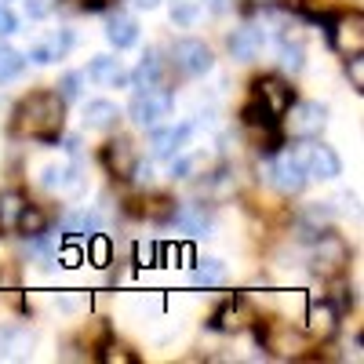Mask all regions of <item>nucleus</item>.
<instances>
[{"instance_id":"1","label":"nucleus","mask_w":364,"mask_h":364,"mask_svg":"<svg viewBox=\"0 0 364 364\" xmlns=\"http://www.w3.org/2000/svg\"><path fill=\"white\" fill-rule=\"evenodd\" d=\"M66 128V102L58 91H33L15 109V135L37 139V142H58Z\"/></svg>"},{"instance_id":"2","label":"nucleus","mask_w":364,"mask_h":364,"mask_svg":"<svg viewBox=\"0 0 364 364\" xmlns=\"http://www.w3.org/2000/svg\"><path fill=\"white\" fill-rule=\"evenodd\" d=\"M291 157L302 164L306 178H339L343 175V161L331 146L324 142H314V139H302V146L291 149Z\"/></svg>"},{"instance_id":"3","label":"nucleus","mask_w":364,"mask_h":364,"mask_svg":"<svg viewBox=\"0 0 364 364\" xmlns=\"http://www.w3.org/2000/svg\"><path fill=\"white\" fill-rule=\"evenodd\" d=\"M171 109H175V99H171L168 87H146V91H139V95L132 99L128 117L135 120L139 128H157L164 117H171Z\"/></svg>"},{"instance_id":"4","label":"nucleus","mask_w":364,"mask_h":364,"mask_svg":"<svg viewBox=\"0 0 364 364\" xmlns=\"http://www.w3.org/2000/svg\"><path fill=\"white\" fill-rule=\"evenodd\" d=\"M171 63H175L178 73H186V77H204V73H211V66H215V55H211V48L204 41L182 37L171 48Z\"/></svg>"},{"instance_id":"5","label":"nucleus","mask_w":364,"mask_h":364,"mask_svg":"<svg viewBox=\"0 0 364 364\" xmlns=\"http://www.w3.org/2000/svg\"><path fill=\"white\" fill-rule=\"evenodd\" d=\"M288 135L291 139H317L328 124V109L321 102H291L288 109Z\"/></svg>"},{"instance_id":"6","label":"nucleus","mask_w":364,"mask_h":364,"mask_svg":"<svg viewBox=\"0 0 364 364\" xmlns=\"http://www.w3.org/2000/svg\"><path fill=\"white\" fill-rule=\"evenodd\" d=\"M350 262V248H346V240L343 237H317V245H314V255H310V266L314 273H321V277H336V273H343Z\"/></svg>"},{"instance_id":"7","label":"nucleus","mask_w":364,"mask_h":364,"mask_svg":"<svg viewBox=\"0 0 364 364\" xmlns=\"http://www.w3.org/2000/svg\"><path fill=\"white\" fill-rule=\"evenodd\" d=\"M102 164L113 178H135L139 171V154H135V146L128 139H109L102 146Z\"/></svg>"},{"instance_id":"8","label":"nucleus","mask_w":364,"mask_h":364,"mask_svg":"<svg viewBox=\"0 0 364 364\" xmlns=\"http://www.w3.org/2000/svg\"><path fill=\"white\" fill-rule=\"evenodd\" d=\"M331 48L343 51L346 58L364 51V18H360L357 11H353V15H343V18L331 22Z\"/></svg>"},{"instance_id":"9","label":"nucleus","mask_w":364,"mask_h":364,"mask_svg":"<svg viewBox=\"0 0 364 364\" xmlns=\"http://www.w3.org/2000/svg\"><path fill=\"white\" fill-rule=\"evenodd\" d=\"M255 99L281 120L284 109L295 102V91H291V84H284L281 77H262V80H255Z\"/></svg>"},{"instance_id":"10","label":"nucleus","mask_w":364,"mask_h":364,"mask_svg":"<svg viewBox=\"0 0 364 364\" xmlns=\"http://www.w3.org/2000/svg\"><path fill=\"white\" fill-rule=\"evenodd\" d=\"M226 48H230V55L237 58V63H255V58L262 55V48H266V29L240 26V29H233V33H230Z\"/></svg>"},{"instance_id":"11","label":"nucleus","mask_w":364,"mask_h":364,"mask_svg":"<svg viewBox=\"0 0 364 364\" xmlns=\"http://www.w3.org/2000/svg\"><path fill=\"white\" fill-rule=\"evenodd\" d=\"M84 80L99 84V87H124V84H128V73H124V66H120V58H113V55H95V58L87 63V70H84Z\"/></svg>"},{"instance_id":"12","label":"nucleus","mask_w":364,"mask_h":364,"mask_svg":"<svg viewBox=\"0 0 364 364\" xmlns=\"http://www.w3.org/2000/svg\"><path fill=\"white\" fill-rule=\"evenodd\" d=\"M269 178H273V186H277L281 193H299L302 186H306V171H302V164L291 157V149H288V154H281L277 161H273Z\"/></svg>"},{"instance_id":"13","label":"nucleus","mask_w":364,"mask_h":364,"mask_svg":"<svg viewBox=\"0 0 364 364\" xmlns=\"http://www.w3.org/2000/svg\"><path fill=\"white\" fill-rule=\"evenodd\" d=\"M255 321V314H252V306L245 299H230V302H223V306L215 310V317H211V328L215 331H245L248 324Z\"/></svg>"},{"instance_id":"14","label":"nucleus","mask_w":364,"mask_h":364,"mask_svg":"<svg viewBox=\"0 0 364 364\" xmlns=\"http://www.w3.org/2000/svg\"><path fill=\"white\" fill-rule=\"evenodd\" d=\"M190 139H193V124H171V128L154 132L149 149H154V157H175V154H182V146Z\"/></svg>"},{"instance_id":"15","label":"nucleus","mask_w":364,"mask_h":364,"mask_svg":"<svg viewBox=\"0 0 364 364\" xmlns=\"http://www.w3.org/2000/svg\"><path fill=\"white\" fill-rule=\"evenodd\" d=\"M70 48H73V33H70V29H58V33H51L48 41H41V44L29 48V58H33L37 66H51V63H58V58H63Z\"/></svg>"},{"instance_id":"16","label":"nucleus","mask_w":364,"mask_h":364,"mask_svg":"<svg viewBox=\"0 0 364 364\" xmlns=\"http://www.w3.org/2000/svg\"><path fill=\"white\" fill-rule=\"evenodd\" d=\"M106 41L117 48V51H124V48H135L139 44V22L124 11H117L106 18Z\"/></svg>"},{"instance_id":"17","label":"nucleus","mask_w":364,"mask_h":364,"mask_svg":"<svg viewBox=\"0 0 364 364\" xmlns=\"http://www.w3.org/2000/svg\"><path fill=\"white\" fill-rule=\"evenodd\" d=\"M41 186L51 193H70L80 190V168L77 164H48L41 171Z\"/></svg>"},{"instance_id":"18","label":"nucleus","mask_w":364,"mask_h":364,"mask_svg":"<svg viewBox=\"0 0 364 364\" xmlns=\"http://www.w3.org/2000/svg\"><path fill=\"white\" fill-rule=\"evenodd\" d=\"M117 120H120V106L109 102V99H91V102L84 106V124H87V128H95V132L113 128Z\"/></svg>"},{"instance_id":"19","label":"nucleus","mask_w":364,"mask_h":364,"mask_svg":"<svg viewBox=\"0 0 364 364\" xmlns=\"http://www.w3.org/2000/svg\"><path fill=\"white\" fill-rule=\"evenodd\" d=\"M208 171H211V154H204V149L171 157V178H197V175H208Z\"/></svg>"},{"instance_id":"20","label":"nucleus","mask_w":364,"mask_h":364,"mask_svg":"<svg viewBox=\"0 0 364 364\" xmlns=\"http://www.w3.org/2000/svg\"><path fill=\"white\" fill-rule=\"evenodd\" d=\"M306 328H310V336H321L328 339L331 331L339 328V310L331 306V302H314L310 314H306Z\"/></svg>"},{"instance_id":"21","label":"nucleus","mask_w":364,"mask_h":364,"mask_svg":"<svg viewBox=\"0 0 364 364\" xmlns=\"http://www.w3.org/2000/svg\"><path fill=\"white\" fill-rule=\"evenodd\" d=\"M132 80H135L139 91H146V87H164V58H161L157 51H146Z\"/></svg>"},{"instance_id":"22","label":"nucleus","mask_w":364,"mask_h":364,"mask_svg":"<svg viewBox=\"0 0 364 364\" xmlns=\"http://www.w3.org/2000/svg\"><path fill=\"white\" fill-rule=\"evenodd\" d=\"M171 223H175L182 233H208V230H211V215H208L204 208H197V204L175 208V211H171Z\"/></svg>"},{"instance_id":"23","label":"nucleus","mask_w":364,"mask_h":364,"mask_svg":"<svg viewBox=\"0 0 364 364\" xmlns=\"http://www.w3.org/2000/svg\"><path fill=\"white\" fill-rule=\"evenodd\" d=\"M58 230L66 237H91V233L102 230V219H99V211H70Z\"/></svg>"},{"instance_id":"24","label":"nucleus","mask_w":364,"mask_h":364,"mask_svg":"<svg viewBox=\"0 0 364 364\" xmlns=\"http://www.w3.org/2000/svg\"><path fill=\"white\" fill-rule=\"evenodd\" d=\"M226 262L223 259H200L197 266H193V284L197 288H223L226 284Z\"/></svg>"},{"instance_id":"25","label":"nucleus","mask_w":364,"mask_h":364,"mask_svg":"<svg viewBox=\"0 0 364 364\" xmlns=\"http://www.w3.org/2000/svg\"><path fill=\"white\" fill-rule=\"evenodd\" d=\"M259 343H266L269 350H281V353H295V350H302V339L295 336L288 324H273L269 331L259 328Z\"/></svg>"},{"instance_id":"26","label":"nucleus","mask_w":364,"mask_h":364,"mask_svg":"<svg viewBox=\"0 0 364 364\" xmlns=\"http://www.w3.org/2000/svg\"><path fill=\"white\" fill-rule=\"evenodd\" d=\"M22 70H26V55H22V51H15L11 44L0 41V84L15 80Z\"/></svg>"},{"instance_id":"27","label":"nucleus","mask_w":364,"mask_h":364,"mask_svg":"<svg viewBox=\"0 0 364 364\" xmlns=\"http://www.w3.org/2000/svg\"><path fill=\"white\" fill-rule=\"evenodd\" d=\"M15 230H18L22 237H33V233L48 230V215H44L41 208H33V204H22L18 219H15Z\"/></svg>"},{"instance_id":"28","label":"nucleus","mask_w":364,"mask_h":364,"mask_svg":"<svg viewBox=\"0 0 364 364\" xmlns=\"http://www.w3.org/2000/svg\"><path fill=\"white\" fill-rule=\"evenodd\" d=\"M281 66L288 73H299L302 66H306V48H302V41H281Z\"/></svg>"},{"instance_id":"29","label":"nucleus","mask_w":364,"mask_h":364,"mask_svg":"<svg viewBox=\"0 0 364 364\" xmlns=\"http://www.w3.org/2000/svg\"><path fill=\"white\" fill-rule=\"evenodd\" d=\"M240 117H245V124H248V128H266V132H273V124H277V117H273L259 99H255V102H248L245 109H240Z\"/></svg>"},{"instance_id":"30","label":"nucleus","mask_w":364,"mask_h":364,"mask_svg":"<svg viewBox=\"0 0 364 364\" xmlns=\"http://www.w3.org/2000/svg\"><path fill=\"white\" fill-rule=\"evenodd\" d=\"M197 18H200V0H175L171 4L175 26H197Z\"/></svg>"},{"instance_id":"31","label":"nucleus","mask_w":364,"mask_h":364,"mask_svg":"<svg viewBox=\"0 0 364 364\" xmlns=\"http://www.w3.org/2000/svg\"><path fill=\"white\" fill-rule=\"evenodd\" d=\"M99 360H102V364H139V357H135V353H132L128 346H117V343L102 346Z\"/></svg>"},{"instance_id":"32","label":"nucleus","mask_w":364,"mask_h":364,"mask_svg":"<svg viewBox=\"0 0 364 364\" xmlns=\"http://www.w3.org/2000/svg\"><path fill=\"white\" fill-rule=\"evenodd\" d=\"M18 211H22V197L18 193H4L0 197V226H15Z\"/></svg>"},{"instance_id":"33","label":"nucleus","mask_w":364,"mask_h":364,"mask_svg":"<svg viewBox=\"0 0 364 364\" xmlns=\"http://www.w3.org/2000/svg\"><path fill=\"white\" fill-rule=\"evenodd\" d=\"M91 262L95 266H109V237H102V230L99 233H91Z\"/></svg>"},{"instance_id":"34","label":"nucleus","mask_w":364,"mask_h":364,"mask_svg":"<svg viewBox=\"0 0 364 364\" xmlns=\"http://www.w3.org/2000/svg\"><path fill=\"white\" fill-rule=\"evenodd\" d=\"M80 84H84V73H66L63 80H58V95H63V102L80 99Z\"/></svg>"},{"instance_id":"35","label":"nucleus","mask_w":364,"mask_h":364,"mask_svg":"<svg viewBox=\"0 0 364 364\" xmlns=\"http://www.w3.org/2000/svg\"><path fill=\"white\" fill-rule=\"evenodd\" d=\"M346 73H350V84H353L357 91H364V58H360V55H350V58H346Z\"/></svg>"},{"instance_id":"36","label":"nucleus","mask_w":364,"mask_h":364,"mask_svg":"<svg viewBox=\"0 0 364 364\" xmlns=\"http://www.w3.org/2000/svg\"><path fill=\"white\" fill-rule=\"evenodd\" d=\"M55 4L58 0H26V15L29 18H48L55 11Z\"/></svg>"},{"instance_id":"37","label":"nucleus","mask_w":364,"mask_h":364,"mask_svg":"<svg viewBox=\"0 0 364 364\" xmlns=\"http://www.w3.org/2000/svg\"><path fill=\"white\" fill-rule=\"evenodd\" d=\"M15 29H18V18H15L4 4H0V37H11Z\"/></svg>"},{"instance_id":"38","label":"nucleus","mask_w":364,"mask_h":364,"mask_svg":"<svg viewBox=\"0 0 364 364\" xmlns=\"http://www.w3.org/2000/svg\"><path fill=\"white\" fill-rule=\"evenodd\" d=\"M233 4V0H204V8H211V11H226Z\"/></svg>"},{"instance_id":"39","label":"nucleus","mask_w":364,"mask_h":364,"mask_svg":"<svg viewBox=\"0 0 364 364\" xmlns=\"http://www.w3.org/2000/svg\"><path fill=\"white\" fill-rule=\"evenodd\" d=\"M132 4H135V8H146V11H154L161 0H132Z\"/></svg>"},{"instance_id":"40","label":"nucleus","mask_w":364,"mask_h":364,"mask_svg":"<svg viewBox=\"0 0 364 364\" xmlns=\"http://www.w3.org/2000/svg\"><path fill=\"white\" fill-rule=\"evenodd\" d=\"M84 8H102V0H84Z\"/></svg>"},{"instance_id":"41","label":"nucleus","mask_w":364,"mask_h":364,"mask_svg":"<svg viewBox=\"0 0 364 364\" xmlns=\"http://www.w3.org/2000/svg\"><path fill=\"white\" fill-rule=\"evenodd\" d=\"M0 4H4V0H0Z\"/></svg>"}]
</instances>
